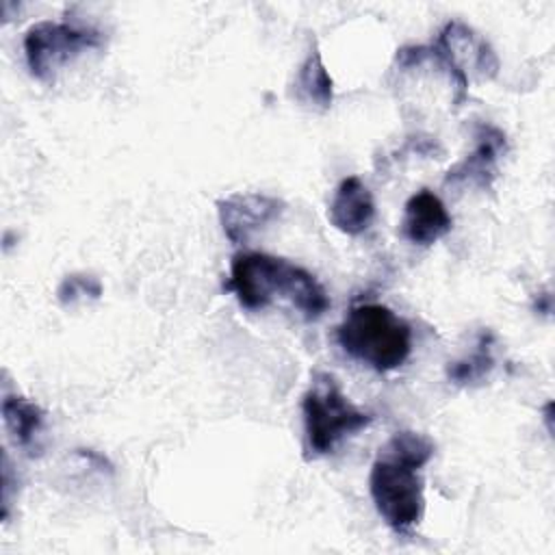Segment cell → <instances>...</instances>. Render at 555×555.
Here are the masks:
<instances>
[{"mask_svg": "<svg viewBox=\"0 0 555 555\" xmlns=\"http://www.w3.org/2000/svg\"><path fill=\"white\" fill-rule=\"evenodd\" d=\"M225 288L234 293L245 310H262L275 297H282L306 321H317L330 308L325 288L308 269L262 251L236 254L230 262Z\"/></svg>", "mask_w": 555, "mask_h": 555, "instance_id": "6da1fadb", "label": "cell"}, {"mask_svg": "<svg viewBox=\"0 0 555 555\" xmlns=\"http://www.w3.org/2000/svg\"><path fill=\"white\" fill-rule=\"evenodd\" d=\"M336 340L345 353L379 373L399 369L412 351L408 321L382 304L351 308L336 327Z\"/></svg>", "mask_w": 555, "mask_h": 555, "instance_id": "7a4b0ae2", "label": "cell"}, {"mask_svg": "<svg viewBox=\"0 0 555 555\" xmlns=\"http://www.w3.org/2000/svg\"><path fill=\"white\" fill-rule=\"evenodd\" d=\"M306 447L312 455L332 453L338 442L373 421V416L356 408L340 390L338 382L330 373H314L312 384L301 399Z\"/></svg>", "mask_w": 555, "mask_h": 555, "instance_id": "3957f363", "label": "cell"}, {"mask_svg": "<svg viewBox=\"0 0 555 555\" xmlns=\"http://www.w3.org/2000/svg\"><path fill=\"white\" fill-rule=\"evenodd\" d=\"M421 468L379 449L371 466L369 492L382 520L397 533H408L425 512Z\"/></svg>", "mask_w": 555, "mask_h": 555, "instance_id": "277c9868", "label": "cell"}, {"mask_svg": "<svg viewBox=\"0 0 555 555\" xmlns=\"http://www.w3.org/2000/svg\"><path fill=\"white\" fill-rule=\"evenodd\" d=\"M102 46V35L95 28L76 26L69 22L41 20L24 35V56L30 74L41 80H54V74L78 56L82 50Z\"/></svg>", "mask_w": 555, "mask_h": 555, "instance_id": "5b68a950", "label": "cell"}, {"mask_svg": "<svg viewBox=\"0 0 555 555\" xmlns=\"http://www.w3.org/2000/svg\"><path fill=\"white\" fill-rule=\"evenodd\" d=\"M286 204L267 193H232L217 199L223 234L234 245H245L258 230L280 219Z\"/></svg>", "mask_w": 555, "mask_h": 555, "instance_id": "8992f818", "label": "cell"}, {"mask_svg": "<svg viewBox=\"0 0 555 555\" xmlns=\"http://www.w3.org/2000/svg\"><path fill=\"white\" fill-rule=\"evenodd\" d=\"M475 150L447 171L444 184H475L481 189H488L492 184V180L496 178V163L507 150L505 132L492 124L479 121L475 124Z\"/></svg>", "mask_w": 555, "mask_h": 555, "instance_id": "52a82bcc", "label": "cell"}, {"mask_svg": "<svg viewBox=\"0 0 555 555\" xmlns=\"http://www.w3.org/2000/svg\"><path fill=\"white\" fill-rule=\"evenodd\" d=\"M451 228L453 219L442 199L434 191L421 189L405 202L401 232L410 243L429 247L438 243L442 236H447Z\"/></svg>", "mask_w": 555, "mask_h": 555, "instance_id": "ba28073f", "label": "cell"}, {"mask_svg": "<svg viewBox=\"0 0 555 555\" xmlns=\"http://www.w3.org/2000/svg\"><path fill=\"white\" fill-rule=\"evenodd\" d=\"M327 219L347 236H358L369 230L375 219V199L358 176L340 180L330 202Z\"/></svg>", "mask_w": 555, "mask_h": 555, "instance_id": "9c48e42d", "label": "cell"}, {"mask_svg": "<svg viewBox=\"0 0 555 555\" xmlns=\"http://www.w3.org/2000/svg\"><path fill=\"white\" fill-rule=\"evenodd\" d=\"M297 100L310 108L327 111L334 100V80L325 69L319 50L314 48L297 69L295 78Z\"/></svg>", "mask_w": 555, "mask_h": 555, "instance_id": "30bf717a", "label": "cell"}, {"mask_svg": "<svg viewBox=\"0 0 555 555\" xmlns=\"http://www.w3.org/2000/svg\"><path fill=\"white\" fill-rule=\"evenodd\" d=\"M2 421L15 444L30 449L43 429V410L20 395H7L2 399Z\"/></svg>", "mask_w": 555, "mask_h": 555, "instance_id": "8fae6325", "label": "cell"}, {"mask_svg": "<svg viewBox=\"0 0 555 555\" xmlns=\"http://www.w3.org/2000/svg\"><path fill=\"white\" fill-rule=\"evenodd\" d=\"M492 369H494V334L490 330H483L470 356L449 362L447 377L455 386H475V384H481Z\"/></svg>", "mask_w": 555, "mask_h": 555, "instance_id": "7c38bea8", "label": "cell"}, {"mask_svg": "<svg viewBox=\"0 0 555 555\" xmlns=\"http://www.w3.org/2000/svg\"><path fill=\"white\" fill-rule=\"evenodd\" d=\"M102 282L89 273H69L56 288V299L61 306L69 308L82 299H100Z\"/></svg>", "mask_w": 555, "mask_h": 555, "instance_id": "4fadbf2b", "label": "cell"}]
</instances>
